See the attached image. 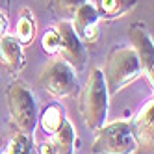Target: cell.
Returning a JSON list of instances; mask_svg holds the SVG:
<instances>
[{"instance_id":"obj_4","label":"cell","mask_w":154,"mask_h":154,"mask_svg":"<svg viewBox=\"0 0 154 154\" xmlns=\"http://www.w3.org/2000/svg\"><path fill=\"white\" fill-rule=\"evenodd\" d=\"M93 141V154H134L136 139L128 121H115L100 126Z\"/></svg>"},{"instance_id":"obj_12","label":"cell","mask_w":154,"mask_h":154,"mask_svg":"<svg viewBox=\"0 0 154 154\" xmlns=\"http://www.w3.org/2000/svg\"><path fill=\"white\" fill-rule=\"evenodd\" d=\"M97 13L104 20H115L130 13L137 6V0H97L93 4Z\"/></svg>"},{"instance_id":"obj_14","label":"cell","mask_w":154,"mask_h":154,"mask_svg":"<svg viewBox=\"0 0 154 154\" xmlns=\"http://www.w3.org/2000/svg\"><path fill=\"white\" fill-rule=\"evenodd\" d=\"M20 45H30L35 37V20H34V13L28 8H24L20 11L17 24H15V35H13Z\"/></svg>"},{"instance_id":"obj_13","label":"cell","mask_w":154,"mask_h":154,"mask_svg":"<svg viewBox=\"0 0 154 154\" xmlns=\"http://www.w3.org/2000/svg\"><path fill=\"white\" fill-rule=\"evenodd\" d=\"M65 119H67L65 117V109L60 104H50L41 112V115H37V123L41 125L45 134L52 136L54 132L60 130V126L63 125Z\"/></svg>"},{"instance_id":"obj_17","label":"cell","mask_w":154,"mask_h":154,"mask_svg":"<svg viewBox=\"0 0 154 154\" xmlns=\"http://www.w3.org/2000/svg\"><path fill=\"white\" fill-rule=\"evenodd\" d=\"M41 47L47 54L54 56V54H58V48H60V34L56 26L54 28H48L45 34H43V39H41Z\"/></svg>"},{"instance_id":"obj_16","label":"cell","mask_w":154,"mask_h":154,"mask_svg":"<svg viewBox=\"0 0 154 154\" xmlns=\"http://www.w3.org/2000/svg\"><path fill=\"white\" fill-rule=\"evenodd\" d=\"M85 2L87 0H50L48 8L52 9L54 15L61 17V20H69L76 13V9L84 6Z\"/></svg>"},{"instance_id":"obj_5","label":"cell","mask_w":154,"mask_h":154,"mask_svg":"<svg viewBox=\"0 0 154 154\" xmlns=\"http://www.w3.org/2000/svg\"><path fill=\"white\" fill-rule=\"evenodd\" d=\"M39 84L50 97L54 98H63L71 97L78 91V78L76 71L69 63L60 60H50L43 71L39 72Z\"/></svg>"},{"instance_id":"obj_1","label":"cell","mask_w":154,"mask_h":154,"mask_svg":"<svg viewBox=\"0 0 154 154\" xmlns=\"http://www.w3.org/2000/svg\"><path fill=\"white\" fill-rule=\"evenodd\" d=\"M108 100H109V93L104 82L102 69L95 67L84 85V89L80 93V100H78L84 123L91 132H97L100 126L106 125Z\"/></svg>"},{"instance_id":"obj_15","label":"cell","mask_w":154,"mask_h":154,"mask_svg":"<svg viewBox=\"0 0 154 154\" xmlns=\"http://www.w3.org/2000/svg\"><path fill=\"white\" fill-rule=\"evenodd\" d=\"M32 143H34V137L32 136L17 132L0 149V154H32Z\"/></svg>"},{"instance_id":"obj_8","label":"cell","mask_w":154,"mask_h":154,"mask_svg":"<svg viewBox=\"0 0 154 154\" xmlns=\"http://www.w3.org/2000/svg\"><path fill=\"white\" fill-rule=\"evenodd\" d=\"M154 102L152 98L145 106L141 108V112L134 117V121L130 123L132 134L136 139V152L137 154H152L154 149Z\"/></svg>"},{"instance_id":"obj_2","label":"cell","mask_w":154,"mask_h":154,"mask_svg":"<svg viewBox=\"0 0 154 154\" xmlns=\"http://www.w3.org/2000/svg\"><path fill=\"white\" fill-rule=\"evenodd\" d=\"M102 74H104L108 93L115 95L125 85L139 78L143 72H141V63L136 52L132 50V47H117L109 52L106 60V71H102Z\"/></svg>"},{"instance_id":"obj_9","label":"cell","mask_w":154,"mask_h":154,"mask_svg":"<svg viewBox=\"0 0 154 154\" xmlns=\"http://www.w3.org/2000/svg\"><path fill=\"white\" fill-rule=\"evenodd\" d=\"M98 20H100V17H98L95 6L85 2L76 9V13L71 17L69 23L84 45H93L98 39Z\"/></svg>"},{"instance_id":"obj_6","label":"cell","mask_w":154,"mask_h":154,"mask_svg":"<svg viewBox=\"0 0 154 154\" xmlns=\"http://www.w3.org/2000/svg\"><path fill=\"white\" fill-rule=\"evenodd\" d=\"M56 30L60 34V48L58 52L61 54V60L69 63L74 71H84L87 63V50L85 45L80 41V37L74 34L69 20H60L56 24Z\"/></svg>"},{"instance_id":"obj_7","label":"cell","mask_w":154,"mask_h":154,"mask_svg":"<svg viewBox=\"0 0 154 154\" xmlns=\"http://www.w3.org/2000/svg\"><path fill=\"white\" fill-rule=\"evenodd\" d=\"M128 37L132 43V50L141 63V72L147 76V80L154 82V45L149 32L143 23H132L128 28Z\"/></svg>"},{"instance_id":"obj_10","label":"cell","mask_w":154,"mask_h":154,"mask_svg":"<svg viewBox=\"0 0 154 154\" xmlns=\"http://www.w3.org/2000/svg\"><path fill=\"white\" fill-rule=\"evenodd\" d=\"M74 147H76L74 128L71 121L65 119L58 132H54L47 141L39 143L37 152L39 154H74Z\"/></svg>"},{"instance_id":"obj_18","label":"cell","mask_w":154,"mask_h":154,"mask_svg":"<svg viewBox=\"0 0 154 154\" xmlns=\"http://www.w3.org/2000/svg\"><path fill=\"white\" fill-rule=\"evenodd\" d=\"M6 30H8V19L4 13H0V37L6 35Z\"/></svg>"},{"instance_id":"obj_11","label":"cell","mask_w":154,"mask_h":154,"mask_svg":"<svg viewBox=\"0 0 154 154\" xmlns=\"http://www.w3.org/2000/svg\"><path fill=\"white\" fill-rule=\"evenodd\" d=\"M0 63L11 72L17 74L24 67V52L23 45L13 37V35H2L0 37Z\"/></svg>"},{"instance_id":"obj_3","label":"cell","mask_w":154,"mask_h":154,"mask_svg":"<svg viewBox=\"0 0 154 154\" xmlns=\"http://www.w3.org/2000/svg\"><path fill=\"white\" fill-rule=\"evenodd\" d=\"M8 108L11 123L20 134L32 136L37 126V102L32 89L20 80H13L8 87ZM34 137V136H32Z\"/></svg>"}]
</instances>
